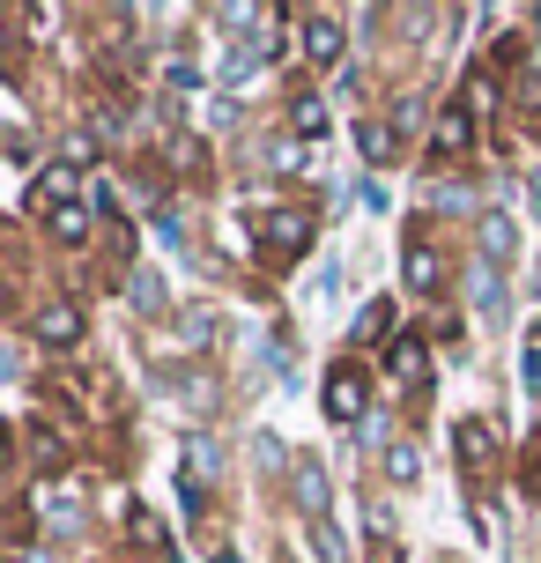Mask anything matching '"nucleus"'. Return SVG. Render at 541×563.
Returning <instances> with one entry per match:
<instances>
[{
  "mask_svg": "<svg viewBox=\"0 0 541 563\" xmlns=\"http://www.w3.org/2000/svg\"><path fill=\"white\" fill-rule=\"evenodd\" d=\"M527 497H534V505H541V460H534V467H527Z\"/></svg>",
  "mask_w": 541,
  "mask_h": 563,
  "instance_id": "a878e982",
  "label": "nucleus"
},
{
  "mask_svg": "<svg viewBox=\"0 0 541 563\" xmlns=\"http://www.w3.org/2000/svg\"><path fill=\"white\" fill-rule=\"evenodd\" d=\"M475 311H483V327H497L505 319V267H475Z\"/></svg>",
  "mask_w": 541,
  "mask_h": 563,
  "instance_id": "ddd939ff",
  "label": "nucleus"
},
{
  "mask_svg": "<svg viewBox=\"0 0 541 563\" xmlns=\"http://www.w3.org/2000/svg\"><path fill=\"white\" fill-rule=\"evenodd\" d=\"M253 230H260V260L267 267H289L297 253H312V238H319V223L305 208H260Z\"/></svg>",
  "mask_w": 541,
  "mask_h": 563,
  "instance_id": "f257e3e1",
  "label": "nucleus"
},
{
  "mask_svg": "<svg viewBox=\"0 0 541 563\" xmlns=\"http://www.w3.org/2000/svg\"><path fill=\"white\" fill-rule=\"evenodd\" d=\"M30 341H37V349H75V341H82V305H67V297L37 305V319H30Z\"/></svg>",
  "mask_w": 541,
  "mask_h": 563,
  "instance_id": "423d86ee",
  "label": "nucleus"
},
{
  "mask_svg": "<svg viewBox=\"0 0 541 563\" xmlns=\"http://www.w3.org/2000/svg\"><path fill=\"white\" fill-rule=\"evenodd\" d=\"M438 267H445V260H438V245H430V238H408V253H400V282H408L416 297H430V289L445 282Z\"/></svg>",
  "mask_w": 541,
  "mask_h": 563,
  "instance_id": "9d476101",
  "label": "nucleus"
},
{
  "mask_svg": "<svg viewBox=\"0 0 541 563\" xmlns=\"http://www.w3.org/2000/svg\"><path fill=\"white\" fill-rule=\"evenodd\" d=\"M371 563H400V541L394 534H371Z\"/></svg>",
  "mask_w": 541,
  "mask_h": 563,
  "instance_id": "393cba45",
  "label": "nucleus"
},
{
  "mask_svg": "<svg viewBox=\"0 0 541 563\" xmlns=\"http://www.w3.org/2000/svg\"><path fill=\"white\" fill-rule=\"evenodd\" d=\"M312 549H319V563H349V541L334 519H312Z\"/></svg>",
  "mask_w": 541,
  "mask_h": 563,
  "instance_id": "f3484780",
  "label": "nucleus"
},
{
  "mask_svg": "<svg viewBox=\"0 0 541 563\" xmlns=\"http://www.w3.org/2000/svg\"><path fill=\"white\" fill-rule=\"evenodd\" d=\"M371 416V386L356 364H334L327 371V422H364Z\"/></svg>",
  "mask_w": 541,
  "mask_h": 563,
  "instance_id": "7ed1b4c3",
  "label": "nucleus"
},
{
  "mask_svg": "<svg viewBox=\"0 0 541 563\" xmlns=\"http://www.w3.org/2000/svg\"><path fill=\"white\" fill-rule=\"evenodd\" d=\"M519 378H527V394H541V349H527V356H519Z\"/></svg>",
  "mask_w": 541,
  "mask_h": 563,
  "instance_id": "b1692460",
  "label": "nucleus"
},
{
  "mask_svg": "<svg viewBox=\"0 0 541 563\" xmlns=\"http://www.w3.org/2000/svg\"><path fill=\"white\" fill-rule=\"evenodd\" d=\"M126 297H134V311H164V282L148 275V267H134V282H126Z\"/></svg>",
  "mask_w": 541,
  "mask_h": 563,
  "instance_id": "6ab92c4d",
  "label": "nucleus"
},
{
  "mask_svg": "<svg viewBox=\"0 0 541 563\" xmlns=\"http://www.w3.org/2000/svg\"><path fill=\"white\" fill-rule=\"evenodd\" d=\"M283 563H289V556H283Z\"/></svg>",
  "mask_w": 541,
  "mask_h": 563,
  "instance_id": "c756f323",
  "label": "nucleus"
},
{
  "mask_svg": "<svg viewBox=\"0 0 541 563\" xmlns=\"http://www.w3.org/2000/svg\"><path fill=\"white\" fill-rule=\"evenodd\" d=\"M356 341H386V349H394V297H371L364 311H356Z\"/></svg>",
  "mask_w": 541,
  "mask_h": 563,
  "instance_id": "4468645a",
  "label": "nucleus"
},
{
  "mask_svg": "<svg viewBox=\"0 0 541 563\" xmlns=\"http://www.w3.org/2000/svg\"><path fill=\"white\" fill-rule=\"evenodd\" d=\"M386 475H394V482H416V445H394V452H386Z\"/></svg>",
  "mask_w": 541,
  "mask_h": 563,
  "instance_id": "5701e85b",
  "label": "nucleus"
},
{
  "mask_svg": "<svg viewBox=\"0 0 541 563\" xmlns=\"http://www.w3.org/2000/svg\"><path fill=\"white\" fill-rule=\"evenodd\" d=\"M512 253H519V223L489 208V216H483V260H489V267H505Z\"/></svg>",
  "mask_w": 541,
  "mask_h": 563,
  "instance_id": "f8f14e48",
  "label": "nucleus"
},
{
  "mask_svg": "<svg viewBox=\"0 0 541 563\" xmlns=\"http://www.w3.org/2000/svg\"><path fill=\"white\" fill-rule=\"evenodd\" d=\"M75 178H82V170H67V164L37 170V178H30V216H37V223H53L59 208H75Z\"/></svg>",
  "mask_w": 541,
  "mask_h": 563,
  "instance_id": "6e6552de",
  "label": "nucleus"
},
{
  "mask_svg": "<svg viewBox=\"0 0 541 563\" xmlns=\"http://www.w3.org/2000/svg\"><path fill=\"white\" fill-rule=\"evenodd\" d=\"M216 563H245V556H238V549H216Z\"/></svg>",
  "mask_w": 541,
  "mask_h": 563,
  "instance_id": "bb28decb",
  "label": "nucleus"
},
{
  "mask_svg": "<svg viewBox=\"0 0 541 563\" xmlns=\"http://www.w3.org/2000/svg\"><path fill=\"white\" fill-rule=\"evenodd\" d=\"M475 134H483V112H467V104L453 97V104L438 112V126H430V148H438L445 164H460V156L475 148Z\"/></svg>",
  "mask_w": 541,
  "mask_h": 563,
  "instance_id": "20e7f679",
  "label": "nucleus"
},
{
  "mask_svg": "<svg viewBox=\"0 0 541 563\" xmlns=\"http://www.w3.org/2000/svg\"><path fill=\"white\" fill-rule=\"evenodd\" d=\"M356 148H364V164H400V126L394 119H356Z\"/></svg>",
  "mask_w": 541,
  "mask_h": 563,
  "instance_id": "9b49d317",
  "label": "nucleus"
},
{
  "mask_svg": "<svg viewBox=\"0 0 541 563\" xmlns=\"http://www.w3.org/2000/svg\"><path fill=\"white\" fill-rule=\"evenodd\" d=\"M208 341H216V311H208V305H186V311H178V349H194V356H200Z\"/></svg>",
  "mask_w": 541,
  "mask_h": 563,
  "instance_id": "2eb2a0df",
  "label": "nucleus"
},
{
  "mask_svg": "<svg viewBox=\"0 0 541 563\" xmlns=\"http://www.w3.org/2000/svg\"><path fill=\"white\" fill-rule=\"evenodd\" d=\"M386 364H394V386H408V400L423 408V394H430V349H423V334H400L394 349H386Z\"/></svg>",
  "mask_w": 541,
  "mask_h": 563,
  "instance_id": "0eeeda50",
  "label": "nucleus"
},
{
  "mask_svg": "<svg viewBox=\"0 0 541 563\" xmlns=\"http://www.w3.org/2000/svg\"><path fill=\"white\" fill-rule=\"evenodd\" d=\"M59 164H67V170H82V164H97V134H82V126H75V134L59 141Z\"/></svg>",
  "mask_w": 541,
  "mask_h": 563,
  "instance_id": "aec40b11",
  "label": "nucleus"
},
{
  "mask_svg": "<svg viewBox=\"0 0 541 563\" xmlns=\"http://www.w3.org/2000/svg\"><path fill=\"white\" fill-rule=\"evenodd\" d=\"M30 460H37V467H59V460H67V445H59L53 430H30Z\"/></svg>",
  "mask_w": 541,
  "mask_h": 563,
  "instance_id": "4be33fe9",
  "label": "nucleus"
},
{
  "mask_svg": "<svg viewBox=\"0 0 541 563\" xmlns=\"http://www.w3.org/2000/svg\"><path fill=\"white\" fill-rule=\"evenodd\" d=\"M297 37H305V59H312V67H342L349 30H342V15H334V8H312V15L297 23Z\"/></svg>",
  "mask_w": 541,
  "mask_h": 563,
  "instance_id": "f03ea898",
  "label": "nucleus"
},
{
  "mask_svg": "<svg viewBox=\"0 0 541 563\" xmlns=\"http://www.w3.org/2000/svg\"><path fill=\"white\" fill-rule=\"evenodd\" d=\"M126 527H134V541H142V549H164V519H156L148 505H134V519H126Z\"/></svg>",
  "mask_w": 541,
  "mask_h": 563,
  "instance_id": "412c9836",
  "label": "nucleus"
},
{
  "mask_svg": "<svg viewBox=\"0 0 541 563\" xmlns=\"http://www.w3.org/2000/svg\"><path fill=\"white\" fill-rule=\"evenodd\" d=\"M289 119H297V134H319V126H327V104H319L312 89H297V97H289Z\"/></svg>",
  "mask_w": 541,
  "mask_h": 563,
  "instance_id": "a211bd4d",
  "label": "nucleus"
},
{
  "mask_svg": "<svg viewBox=\"0 0 541 563\" xmlns=\"http://www.w3.org/2000/svg\"><path fill=\"white\" fill-rule=\"evenodd\" d=\"M534 208H541V178H534Z\"/></svg>",
  "mask_w": 541,
  "mask_h": 563,
  "instance_id": "cd10ccee",
  "label": "nucleus"
},
{
  "mask_svg": "<svg viewBox=\"0 0 541 563\" xmlns=\"http://www.w3.org/2000/svg\"><path fill=\"white\" fill-rule=\"evenodd\" d=\"M289 482H297V505H305V527H312V519H334V489H327V467H319L312 452H297V467H289Z\"/></svg>",
  "mask_w": 541,
  "mask_h": 563,
  "instance_id": "1a4fd4ad",
  "label": "nucleus"
},
{
  "mask_svg": "<svg viewBox=\"0 0 541 563\" xmlns=\"http://www.w3.org/2000/svg\"><path fill=\"white\" fill-rule=\"evenodd\" d=\"M453 445H460V475H467V497H483L489 460H497V438H489V422H460Z\"/></svg>",
  "mask_w": 541,
  "mask_h": 563,
  "instance_id": "39448f33",
  "label": "nucleus"
},
{
  "mask_svg": "<svg viewBox=\"0 0 541 563\" xmlns=\"http://www.w3.org/2000/svg\"><path fill=\"white\" fill-rule=\"evenodd\" d=\"M534 126H541V112H534Z\"/></svg>",
  "mask_w": 541,
  "mask_h": 563,
  "instance_id": "c85d7f7f",
  "label": "nucleus"
},
{
  "mask_svg": "<svg viewBox=\"0 0 541 563\" xmlns=\"http://www.w3.org/2000/svg\"><path fill=\"white\" fill-rule=\"evenodd\" d=\"M45 230H53L59 245H82V238H89V208H82V200H75V208H59V216H53V223H45Z\"/></svg>",
  "mask_w": 541,
  "mask_h": 563,
  "instance_id": "dca6fc26",
  "label": "nucleus"
}]
</instances>
